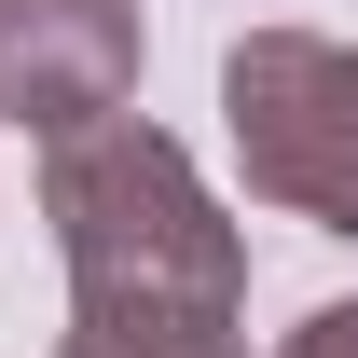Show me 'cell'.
<instances>
[{
    "label": "cell",
    "mask_w": 358,
    "mask_h": 358,
    "mask_svg": "<svg viewBox=\"0 0 358 358\" xmlns=\"http://www.w3.org/2000/svg\"><path fill=\"white\" fill-rule=\"evenodd\" d=\"M42 221L69 248V331L110 345H221L248 317V248L166 124H83L42 166Z\"/></svg>",
    "instance_id": "1"
},
{
    "label": "cell",
    "mask_w": 358,
    "mask_h": 358,
    "mask_svg": "<svg viewBox=\"0 0 358 358\" xmlns=\"http://www.w3.org/2000/svg\"><path fill=\"white\" fill-rule=\"evenodd\" d=\"M221 124H234V179L262 207H289L317 234H358V42L248 28L221 55Z\"/></svg>",
    "instance_id": "2"
},
{
    "label": "cell",
    "mask_w": 358,
    "mask_h": 358,
    "mask_svg": "<svg viewBox=\"0 0 358 358\" xmlns=\"http://www.w3.org/2000/svg\"><path fill=\"white\" fill-rule=\"evenodd\" d=\"M138 96V0H0V124L83 138Z\"/></svg>",
    "instance_id": "3"
},
{
    "label": "cell",
    "mask_w": 358,
    "mask_h": 358,
    "mask_svg": "<svg viewBox=\"0 0 358 358\" xmlns=\"http://www.w3.org/2000/svg\"><path fill=\"white\" fill-rule=\"evenodd\" d=\"M55 358H248V345H234V331H221V345H110V331H69Z\"/></svg>",
    "instance_id": "4"
},
{
    "label": "cell",
    "mask_w": 358,
    "mask_h": 358,
    "mask_svg": "<svg viewBox=\"0 0 358 358\" xmlns=\"http://www.w3.org/2000/svg\"><path fill=\"white\" fill-rule=\"evenodd\" d=\"M289 358H358V303H317L303 331H289Z\"/></svg>",
    "instance_id": "5"
}]
</instances>
